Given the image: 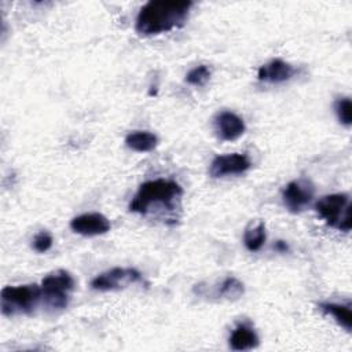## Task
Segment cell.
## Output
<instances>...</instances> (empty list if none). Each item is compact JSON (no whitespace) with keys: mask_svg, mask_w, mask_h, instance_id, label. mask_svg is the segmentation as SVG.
<instances>
[{"mask_svg":"<svg viewBox=\"0 0 352 352\" xmlns=\"http://www.w3.org/2000/svg\"><path fill=\"white\" fill-rule=\"evenodd\" d=\"M183 197L182 186L169 179H154L140 184L139 190L129 202V210L142 216L175 213L180 208Z\"/></svg>","mask_w":352,"mask_h":352,"instance_id":"obj_1","label":"cell"},{"mask_svg":"<svg viewBox=\"0 0 352 352\" xmlns=\"http://www.w3.org/2000/svg\"><path fill=\"white\" fill-rule=\"evenodd\" d=\"M192 1L187 0H153L146 3L138 16L135 29L139 34L154 36L170 32L186 23Z\"/></svg>","mask_w":352,"mask_h":352,"instance_id":"obj_2","label":"cell"},{"mask_svg":"<svg viewBox=\"0 0 352 352\" xmlns=\"http://www.w3.org/2000/svg\"><path fill=\"white\" fill-rule=\"evenodd\" d=\"M1 312L6 316L30 314L41 300V287L37 285L6 286L0 293Z\"/></svg>","mask_w":352,"mask_h":352,"instance_id":"obj_3","label":"cell"},{"mask_svg":"<svg viewBox=\"0 0 352 352\" xmlns=\"http://www.w3.org/2000/svg\"><path fill=\"white\" fill-rule=\"evenodd\" d=\"M41 300L51 309H63L67 307L70 293L74 289V279L70 272L58 270L48 274L41 280Z\"/></svg>","mask_w":352,"mask_h":352,"instance_id":"obj_4","label":"cell"},{"mask_svg":"<svg viewBox=\"0 0 352 352\" xmlns=\"http://www.w3.org/2000/svg\"><path fill=\"white\" fill-rule=\"evenodd\" d=\"M316 213L331 227L348 232L351 230V202L346 194H330L322 197L315 205Z\"/></svg>","mask_w":352,"mask_h":352,"instance_id":"obj_5","label":"cell"},{"mask_svg":"<svg viewBox=\"0 0 352 352\" xmlns=\"http://www.w3.org/2000/svg\"><path fill=\"white\" fill-rule=\"evenodd\" d=\"M142 279H143L142 274L136 268L114 267L95 276L91 282V287L99 292L118 290V289L126 287L128 285L142 282Z\"/></svg>","mask_w":352,"mask_h":352,"instance_id":"obj_6","label":"cell"},{"mask_svg":"<svg viewBox=\"0 0 352 352\" xmlns=\"http://www.w3.org/2000/svg\"><path fill=\"white\" fill-rule=\"evenodd\" d=\"M315 194L314 184L307 179H298L290 182L282 192L285 206L292 213L302 212L312 201Z\"/></svg>","mask_w":352,"mask_h":352,"instance_id":"obj_7","label":"cell"},{"mask_svg":"<svg viewBox=\"0 0 352 352\" xmlns=\"http://www.w3.org/2000/svg\"><path fill=\"white\" fill-rule=\"evenodd\" d=\"M252 166V161L246 154L232 153L217 155L213 158L209 166V175L213 179L230 176V175H241L245 173Z\"/></svg>","mask_w":352,"mask_h":352,"instance_id":"obj_8","label":"cell"},{"mask_svg":"<svg viewBox=\"0 0 352 352\" xmlns=\"http://www.w3.org/2000/svg\"><path fill=\"white\" fill-rule=\"evenodd\" d=\"M70 228L84 236L102 235L110 230V220L102 213H84L72 219Z\"/></svg>","mask_w":352,"mask_h":352,"instance_id":"obj_9","label":"cell"},{"mask_svg":"<svg viewBox=\"0 0 352 352\" xmlns=\"http://www.w3.org/2000/svg\"><path fill=\"white\" fill-rule=\"evenodd\" d=\"M246 125L243 120L232 111H220L214 117V131L224 142H234L243 135Z\"/></svg>","mask_w":352,"mask_h":352,"instance_id":"obj_10","label":"cell"},{"mask_svg":"<svg viewBox=\"0 0 352 352\" xmlns=\"http://www.w3.org/2000/svg\"><path fill=\"white\" fill-rule=\"evenodd\" d=\"M297 73L296 67L283 59H272L268 63L260 66L257 70V78L263 82L270 84H280L289 81Z\"/></svg>","mask_w":352,"mask_h":352,"instance_id":"obj_11","label":"cell"},{"mask_svg":"<svg viewBox=\"0 0 352 352\" xmlns=\"http://www.w3.org/2000/svg\"><path fill=\"white\" fill-rule=\"evenodd\" d=\"M228 341L232 351H250L258 345V336L252 326L241 323L232 330Z\"/></svg>","mask_w":352,"mask_h":352,"instance_id":"obj_12","label":"cell"},{"mask_svg":"<svg viewBox=\"0 0 352 352\" xmlns=\"http://www.w3.org/2000/svg\"><path fill=\"white\" fill-rule=\"evenodd\" d=\"M125 144L138 153H147L153 151L158 144L157 135L148 131H133L126 135Z\"/></svg>","mask_w":352,"mask_h":352,"instance_id":"obj_13","label":"cell"},{"mask_svg":"<svg viewBox=\"0 0 352 352\" xmlns=\"http://www.w3.org/2000/svg\"><path fill=\"white\" fill-rule=\"evenodd\" d=\"M243 293H245L243 283L239 279H236L235 276H227L216 286L213 296L220 300L235 301V300L241 298L243 296Z\"/></svg>","mask_w":352,"mask_h":352,"instance_id":"obj_14","label":"cell"},{"mask_svg":"<svg viewBox=\"0 0 352 352\" xmlns=\"http://www.w3.org/2000/svg\"><path fill=\"white\" fill-rule=\"evenodd\" d=\"M319 308L326 315L331 316L342 329H345L348 333L352 329V312L349 305L336 304V302H320Z\"/></svg>","mask_w":352,"mask_h":352,"instance_id":"obj_15","label":"cell"},{"mask_svg":"<svg viewBox=\"0 0 352 352\" xmlns=\"http://www.w3.org/2000/svg\"><path fill=\"white\" fill-rule=\"evenodd\" d=\"M267 234H265V224L263 221H258L256 224H250L243 234V243L248 250L257 252L263 248L265 242Z\"/></svg>","mask_w":352,"mask_h":352,"instance_id":"obj_16","label":"cell"},{"mask_svg":"<svg viewBox=\"0 0 352 352\" xmlns=\"http://www.w3.org/2000/svg\"><path fill=\"white\" fill-rule=\"evenodd\" d=\"M210 76H212L210 67L206 66V65H199V66L191 69V70L187 73L186 81H187V84H190V85L202 87V85H205V84L210 80Z\"/></svg>","mask_w":352,"mask_h":352,"instance_id":"obj_17","label":"cell"},{"mask_svg":"<svg viewBox=\"0 0 352 352\" xmlns=\"http://www.w3.org/2000/svg\"><path fill=\"white\" fill-rule=\"evenodd\" d=\"M334 110L338 117V121L345 126H349L352 122V104L349 98H340L334 103Z\"/></svg>","mask_w":352,"mask_h":352,"instance_id":"obj_18","label":"cell"},{"mask_svg":"<svg viewBox=\"0 0 352 352\" xmlns=\"http://www.w3.org/2000/svg\"><path fill=\"white\" fill-rule=\"evenodd\" d=\"M52 235L48 231H40L33 239V249L38 253H45L52 248Z\"/></svg>","mask_w":352,"mask_h":352,"instance_id":"obj_19","label":"cell"},{"mask_svg":"<svg viewBox=\"0 0 352 352\" xmlns=\"http://www.w3.org/2000/svg\"><path fill=\"white\" fill-rule=\"evenodd\" d=\"M274 248H275V250H278L280 253H283V252H286L289 249V246H287V243L285 241H276Z\"/></svg>","mask_w":352,"mask_h":352,"instance_id":"obj_20","label":"cell"}]
</instances>
